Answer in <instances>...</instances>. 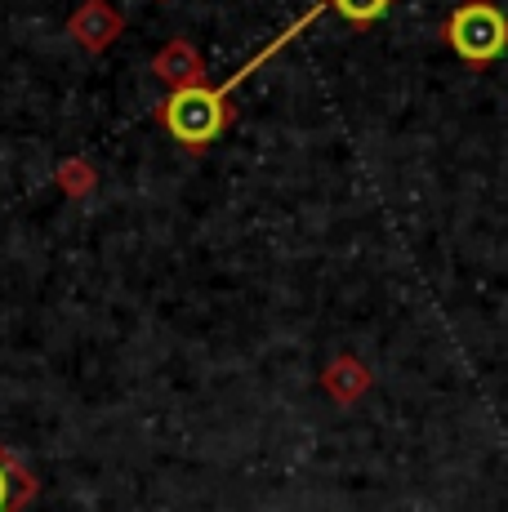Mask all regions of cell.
<instances>
[{
    "label": "cell",
    "instance_id": "52a82bcc",
    "mask_svg": "<svg viewBox=\"0 0 508 512\" xmlns=\"http://www.w3.org/2000/svg\"><path fill=\"white\" fill-rule=\"evenodd\" d=\"M54 183L63 187V196H72V201H85V196L99 187V170H94L85 156H67V161L54 170Z\"/></svg>",
    "mask_w": 508,
    "mask_h": 512
},
{
    "label": "cell",
    "instance_id": "3957f363",
    "mask_svg": "<svg viewBox=\"0 0 508 512\" xmlns=\"http://www.w3.org/2000/svg\"><path fill=\"white\" fill-rule=\"evenodd\" d=\"M125 32V14L112 0H81L67 18V36L85 49V54H107Z\"/></svg>",
    "mask_w": 508,
    "mask_h": 512
},
{
    "label": "cell",
    "instance_id": "8992f818",
    "mask_svg": "<svg viewBox=\"0 0 508 512\" xmlns=\"http://www.w3.org/2000/svg\"><path fill=\"white\" fill-rule=\"evenodd\" d=\"M36 490H41V481H36L32 472H27L5 446H0V512L27 508L36 499Z\"/></svg>",
    "mask_w": 508,
    "mask_h": 512
},
{
    "label": "cell",
    "instance_id": "277c9868",
    "mask_svg": "<svg viewBox=\"0 0 508 512\" xmlns=\"http://www.w3.org/2000/svg\"><path fill=\"white\" fill-rule=\"evenodd\" d=\"M201 72H205V58L201 49L188 41V36H174L156 49L152 58V76L165 81L170 90H188V85H201Z\"/></svg>",
    "mask_w": 508,
    "mask_h": 512
},
{
    "label": "cell",
    "instance_id": "9c48e42d",
    "mask_svg": "<svg viewBox=\"0 0 508 512\" xmlns=\"http://www.w3.org/2000/svg\"><path fill=\"white\" fill-rule=\"evenodd\" d=\"M161 5H165V0H161Z\"/></svg>",
    "mask_w": 508,
    "mask_h": 512
},
{
    "label": "cell",
    "instance_id": "7a4b0ae2",
    "mask_svg": "<svg viewBox=\"0 0 508 512\" xmlns=\"http://www.w3.org/2000/svg\"><path fill=\"white\" fill-rule=\"evenodd\" d=\"M442 41L455 49V58L464 67L486 72L491 63H500L508 49V14L495 0H464L446 18Z\"/></svg>",
    "mask_w": 508,
    "mask_h": 512
},
{
    "label": "cell",
    "instance_id": "ba28073f",
    "mask_svg": "<svg viewBox=\"0 0 508 512\" xmlns=\"http://www.w3.org/2000/svg\"><path fill=\"white\" fill-rule=\"evenodd\" d=\"M330 9H335L339 18H344L348 27H357V32H366L370 23H379V18L393 9V0H326Z\"/></svg>",
    "mask_w": 508,
    "mask_h": 512
},
{
    "label": "cell",
    "instance_id": "6da1fadb",
    "mask_svg": "<svg viewBox=\"0 0 508 512\" xmlns=\"http://www.w3.org/2000/svg\"><path fill=\"white\" fill-rule=\"evenodd\" d=\"M156 125L170 134L174 143H183L192 156L210 152L219 143V134L232 125V107L228 94L219 85H188V90H174L156 107Z\"/></svg>",
    "mask_w": 508,
    "mask_h": 512
},
{
    "label": "cell",
    "instance_id": "5b68a950",
    "mask_svg": "<svg viewBox=\"0 0 508 512\" xmlns=\"http://www.w3.org/2000/svg\"><path fill=\"white\" fill-rule=\"evenodd\" d=\"M321 388L330 392V397L339 401V406H353L370 392V370L361 366L357 357H335L321 374Z\"/></svg>",
    "mask_w": 508,
    "mask_h": 512
}]
</instances>
